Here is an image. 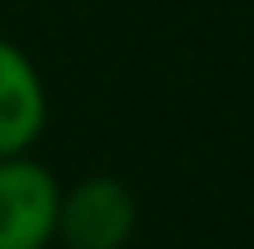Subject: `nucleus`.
<instances>
[{
    "label": "nucleus",
    "instance_id": "f257e3e1",
    "mask_svg": "<svg viewBox=\"0 0 254 249\" xmlns=\"http://www.w3.org/2000/svg\"><path fill=\"white\" fill-rule=\"evenodd\" d=\"M138 232V196L116 174H85L63 187L58 245L63 249H125Z\"/></svg>",
    "mask_w": 254,
    "mask_h": 249
},
{
    "label": "nucleus",
    "instance_id": "f03ea898",
    "mask_svg": "<svg viewBox=\"0 0 254 249\" xmlns=\"http://www.w3.org/2000/svg\"><path fill=\"white\" fill-rule=\"evenodd\" d=\"M58 174L31 151L0 160V249H54L58 245Z\"/></svg>",
    "mask_w": 254,
    "mask_h": 249
},
{
    "label": "nucleus",
    "instance_id": "7ed1b4c3",
    "mask_svg": "<svg viewBox=\"0 0 254 249\" xmlns=\"http://www.w3.org/2000/svg\"><path fill=\"white\" fill-rule=\"evenodd\" d=\"M45 125H49L45 76L13 36H0V160L36 151Z\"/></svg>",
    "mask_w": 254,
    "mask_h": 249
}]
</instances>
